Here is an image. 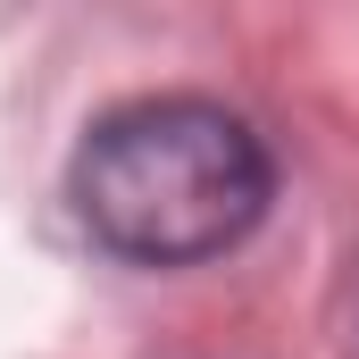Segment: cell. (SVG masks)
<instances>
[{"mask_svg": "<svg viewBox=\"0 0 359 359\" xmlns=\"http://www.w3.org/2000/svg\"><path fill=\"white\" fill-rule=\"evenodd\" d=\"M268 142L251 117L201 92H151L109 117H92L76 159H67V201L92 226L100 251L134 268H192L234 251L268 217Z\"/></svg>", "mask_w": 359, "mask_h": 359, "instance_id": "1", "label": "cell"}]
</instances>
